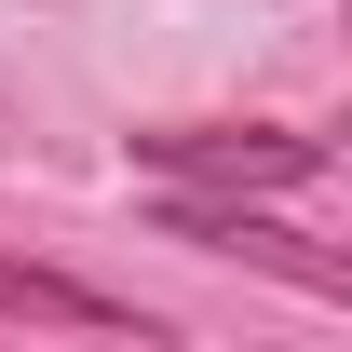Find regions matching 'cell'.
<instances>
[{
	"instance_id": "7a4b0ae2",
	"label": "cell",
	"mask_w": 352,
	"mask_h": 352,
	"mask_svg": "<svg viewBox=\"0 0 352 352\" xmlns=\"http://www.w3.org/2000/svg\"><path fill=\"white\" fill-rule=\"evenodd\" d=\"M0 325H68V339H109V325H135L122 298H95V285H68V271H41V258H14L0 244Z\"/></svg>"
},
{
	"instance_id": "6da1fadb",
	"label": "cell",
	"mask_w": 352,
	"mask_h": 352,
	"mask_svg": "<svg viewBox=\"0 0 352 352\" xmlns=\"http://www.w3.org/2000/svg\"><path fill=\"white\" fill-rule=\"evenodd\" d=\"M135 163L176 176V190H298V176H325V135H135Z\"/></svg>"
}]
</instances>
